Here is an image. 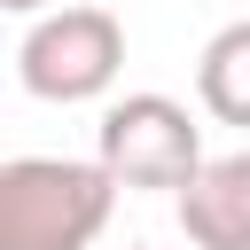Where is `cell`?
<instances>
[{"label": "cell", "instance_id": "obj_3", "mask_svg": "<svg viewBox=\"0 0 250 250\" xmlns=\"http://www.w3.org/2000/svg\"><path fill=\"white\" fill-rule=\"evenodd\" d=\"M94 156L117 172V188H188L203 172V133L172 94H125L94 125Z\"/></svg>", "mask_w": 250, "mask_h": 250}, {"label": "cell", "instance_id": "obj_7", "mask_svg": "<svg viewBox=\"0 0 250 250\" xmlns=\"http://www.w3.org/2000/svg\"><path fill=\"white\" fill-rule=\"evenodd\" d=\"M125 250H148V242H125Z\"/></svg>", "mask_w": 250, "mask_h": 250}, {"label": "cell", "instance_id": "obj_6", "mask_svg": "<svg viewBox=\"0 0 250 250\" xmlns=\"http://www.w3.org/2000/svg\"><path fill=\"white\" fill-rule=\"evenodd\" d=\"M8 16H47V0H0Z\"/></svg>", "mask_w": 250, "mask_h": 250}, {"label": "cell", "instance_id": "obj_5", "mask_svg": "<svg viewBox=\"0 0 250 250\" xmlns=\"http://www.w3.org/2000/svg\"><path fill=\"white\" fill-rule=\"evenodd\" d=\"M195 94L219 125H250V16L211 31L203 55H195Z\"/></svg>", "mask_w": 250, "mask_h": 250}, {"label": "cell", "instance_id": "obj_1", "mask_svg": "<svg viewBox=\"0 0 250 250\" xmlns=\"http://www.w3.org/2000/svg\"><path fill=\"white\" fill-rule=\"evenodd\" d=\"M117 211V172L94 156H8L0 164V250H94Z\"/></svg>", "mask_w": 250, "mask_h": 250}, {"label": "cell", "instance_id": "obj_2", "mask_svg": "<svg viewBox=\"0 0 250 250\" xmlns=\"http://www.w3.org/2000/svg\"><path fill=\"white\" fill-rule=\"evenodd\" d=\"M125 70V23L109 8H47L16 47V78L39 102H102Z\"/></svg>", "mask_w": 250, "mask_h": 250}, {"label": "cell", "instance_id": "obj_8", "mask_svg": "<svg viewBox=\"0 0 250 250\" xmlns=\"http://www.w3.org/2000/svg\"><path fill=\"white\" fill-rule=\"evenodd\" d=\"M242 156H250V148H242Z\"/></svg>", "mask_w": 250, "mask_h": 250}, {"label": "cell", "instance_id": "obj_4", "mask_svg": "<svg viewBox=\"0 0 250 250\" xmlns=\"http://www.w3.org/2000/svg\"><path fill=\"white\" fill-rule=\"evenodd\" d=\"M180 227L195 250H250V156H203V172L180 188Z\"/></svg>", "mask_w": 250, "mask_h": 250}]
</instances>
